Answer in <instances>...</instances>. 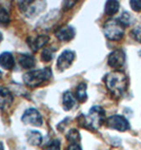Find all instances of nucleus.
Returning a JSON list of instances; mask_svg holds the SVG:
<instances>
[{
    "instance_id": "1",
    "label": "nucleus",
    "mask_w": 141,
    "mask_h": 150,
    "mask_svg": "<svg viewBox=\"0 0 141 150\" xmlns=\"http://www.w3.org/2000/svg\"><path fill=\"white\" fill-rule=\"evenodd\" d=\"M104 83L107 90L115 98H120L125 94L128 88V78L122 71H114L105 75Z\"/></svg>"
},
{
    "instance_id": "2",
    "label": "nucleus",
    "mask_w": 141,
    "mask_h": 150,
    "mask_svg": "<svg viewBox=\"0 0 141 150\" xmlns=\"http://www.w3.org/2000/svg\"><path fill=\"white\" fill-rule=\"evenodd\" d=\"M105 120V111L101 106H93L88 111V115L79 114L77 117L78 125L88 130H98Z\"/></svg>"
},
{
    "instance_id": "3",
    "label": "nucleus",
    "mask_w": 141,
    "mask_h": 150,
    "mask_svg": "<svg viewBox=\"0 0 141 150\" xmlns=\"http://www.w3.org/2000/svg\"><path fill=\"white\" fill-rule=\"evenodd\" d=\"M51 77L52 70L50 68H43V69L29 71L22 76V79L27 87L35 88V87L40 86L44 81H48Z\"/></svg>"
},
{
    "instance_id": "4",
    "label": "nucleus",
    "mask_w": 141,
    "mask_h": 150,
    "mask_svg": "<svg viewBox=\"0 0 141 150\" xmlns=\"http://www.w3.org/2000/svg\"><path fill=\"white\" fill-rule=\"evenodd\" d=\"M103 34L109 40L118 41L124 36V27L118 19H109L103 24Z\"/></svg>"
},
{
    "instance_id": "5",
    "label": "nucleus",
    "mask_w": 141,
    "mask_h": 150,
    "mask_svg": "<svg viewBox=\"0 0 141 150\" xmlns=\"http://www.w3.org/2000/svg\"><path fill=\"white\" fill-rule=\"evenodd\" d=\"M18 4L22 13L29 18L36 16L46 6L44 1H20L18 2Z\"/></svg>"
},
{
    "instance_id": "6",
    "label": "nucleus",
    "mask_w": 141,
    "mask_h": 150,
    "mask_svg": "<svg viewBox=\"0 0 141 150\" xmlns=\"http://www.w3.org/2000/svg\"><path fill=\"white\" fill-rule=\"evenodd\" d=\"M21 121L23 124L32 125L35 127H41L43 124L42 116H41L39 111L35 108H29L25 110L21 117Z\"/></svg>"
},
{
    "instance_id": "7",
    "label": "nucleus",
    "mask_w": 141,
    "mask_h": 150,
    "mask_svg": "<svg viewBox=\"0 0 141 150\" xmlns=\"http://www.w3.org/2000/svg\"><path fill=\"white\" fill-rule=\"evenodd\" d=\"M107 127L115 130H118V131H126L130 129V123L126 118L123 115H119V114H115V115H111L109 117L107 118Z\"/></svg>"
},
{
    "instance_id": "8",
    "label": "nucleus",
    "mask_w": 141,
    "mask_h": 150,
    "mask_svg": "<svg viewBox=\"0 0 141 150\" xmlns=\"http://www.w3.org/2000/svg\"><path fill=\"white\" fill-rule=\"evenodd\" d=\"M107 64L109 67L114 69H121L125 64V53L121 49L114 50L112 53H109L107 58Z\"/></svg>"
},
{
    "instance_id": "9",
    "label": "nucleus",
    "mask_w": 141,
    "mask_h": 150,
    "mask_svg": "<svg viewBox=\"0 0 141 150\" xmlns=\"http://www.w3.org/2000/svg\"><path fill=\"white\" fill-rule=\"evenodd\" d=\"M75 59V52L71 50H65L59 55L57 59V68L59 71H64L71 67Z\"/></svg>"
},
{
    "instance_id": "10",
    "label": "nucleus",
    "mask_w": 141,
    "mask_h": 150,
    "mask_svg": "<svg viewBox=\"0 0 141 150\" xmlns=\"http://www.w3.org/2000/svg\"><path fill=\"white\" fill-rule=\"evenodd\" d=\"M14 102V96L8 88L0 87V111H6L11 107Z\"/></svg>"
},
{
    "instance_id": "11",
    "label": "nucleus",
    "mask_w": 141,
    "mask_h": 150,
    "mask_svg": "<svg viewBox=\"0 0 141 150\" xmlns=\"http://www.w3.org/2000/svg\"><path fill=\"white\" fill-rule=\"evenodd\" d=\"M48 41H50V37L48 35H39L35 38H27V42L33 52H37L38 50L43 48Z\"/></svg>"
},
{
    "instance_id": "12",
    "label": "nucleus",
    "mask_w": 141,
    "mask_h": 150,
    "mask_svg": "<svg viewBox=\"0 0 141 150\" xmlns=\"http://www.w3.org/2000/svg\"><path fill=\"white\" fill-rule=\"evenodd\" d=\"M56 37L61 41H69L75 37V29L72 25H63L60 27L56 32H55Z\"/></svg>"
},
{
    "instance_id": "13",
    "label": "nucleus",
    "mask_w": 141,
    "mask_h": 150,
    "mask_svg": "<svg viewBox=\"0 0 141 150\" xmlns=\"http://www.w3.org/2000/svg\"><path fill=\"white\" fill-rule=\"evenodd\" d=\"M0 66L4 70H12L15 66V59L13 54L10 52H3L0 54Z\"/></svg>"
},
{
    "instance_id": "14",
    "label": "nucleus",
    "mask_w": 141,
    "mask_h": 150,
    "mask_svg": "<svg viewBox=\"0 0 141 150\" xmlns=\"http://www.w3.org/2000/svg\"><path fill=\"white\" fill-rule=\"evenodd\" d=\"M35 64H36V59L32 55H29V54H20L19 55V64L23 69H32L35 67Z\"/></svg>"
},
{
    "instance_id": "15",
    "label": "nucleus",
    "mask_w": 141,
    "mask_h": 150,
    "mask_svg": "<svg viewBox=\"0 0 141 150\" xmlns=\"http://www.w3.org/2000/svg\"><path fill=\"white\" fill-rule=\"evenodd\" d=\"M62 105H63V109L65 111H69L74 108V106L76 105V98L73 95V93L71 91H65L63 93L62 96Z\"/></svg>"
},
{
    "instance_id": "16",
    "label": "nucleus",
    "mask_w": 141,
    "mask_h": 150,
    "mask_svg": "<svg viewBox=\"0 0 141 150\" xmlns=\"http://www.w3.org/2000/svg\"><path fill=\"white\" fill-rule=\"evenodd\" d=\"M27 143L32 146H39L42 143V135L37 130H29L27 133Z\"/></svg>"
},
{
    "instance_id": "17",
    "label": "nucleus",
    "mask_w": 141,
    "mask_h": 150,
    "mask_svg": "<svg viewBox=\"0 0 141 150\" xmlns=\"http://www.w3.org/2000/svg\"><path fill=\"white\" fill-rule=\"evenodd\" d=\"M86 83H80L79 85L76 88V91H75V96L76 98L79 100L80 103H83L88 98V93H86Z\"/></svg>"
},
{
    "instance_id": "18",
    "label": "nucleus",
    "mask_w": 141,
    "mask_h": 150,
    "mask_svg": "<svg viewBox=\"0 0 141 150\" xmlns=\"http://www.w3.org/2000/svg\"><path fill=\"white\" fill-rule=\"evenodd\" d=\"M10 22H11L10 12L6 6L0 4V25L1 27H8Z\"/></svg>"
},
{
    "instance_id": "19",
    "label": "nucleus",
    "mask_w": 141,
    "mask_h": 150,
    "mask_svg": "<svg viewBox=\"0 0 141 150\" xmlns=\"http://www.w3.org/2000/svg\"><path fill=\"white\" fill-rule=\"evenodd\" d=\"M119 2L118 1H115V0H109L105 2V8H104V11L105 14L109 15V16H113L115 14L119 11Z\"/></svg>"
},
{
    "instance_id": "20",
    "label": "nucleus",
    "mask_w": 141,
    "mask_h": 150,
    "mask_svg": "<svg viewBox=\"0 0 141 150\" xmlns=\"http://www.w3.org/2000/svg\"><path fill=\"white\" fill-rule=\"evenodd\" d=\"M67 139L69 142H71V144H79L81 135L77 129H71L67 133Z\"/></svg>"
},
{
    "instance_id": "21",
    "label": "nucleus",
    "mask_w": 141,
    "mask_h": 150,
    "mask_svg": "<svg viewBox=\"0 0 141 150\" xmlns=\"http://www.w3.org/2000/svg\"><path fill=\"white\" fill-rule=\"evenodd\" d=\"M56 51V49L53 48H44L41 52V60L44 62H51L54 57V52Z\"/></svg>"
},
{
    "instance_id": "22",
    "label": "nucleus",
    "mask_w": 141,
    "mask_h": 150,
    "mask_svg": "<svg viewBox=\"0 0 141 150\" xmlns=\"http://www.w3.org/2000/svg\"><path fill=\"white\" fill-rule=\"evenodd\" d=\"M118 20H119V21L121 22V24L125 28V27H128V25H130V24L133 23L134 18L132 17V15H130L128 12H123L122 15L118 18Z\"/></svg>"
},
{
    "instance_id": "23",
    "label": "nucleus",
    "mask_w": 141,
    "mask_h": 150,
    "mask_svg": "<svg viewBox=\"0 0 141 150\" xmlns=\"http://www.w3.org/2000/svg\"><path fill=\"white\" fill-rule=\"evenodd\" d=\"M130 36L133 37V39H135L137 42L141 43V27H135L132 31H130Z\"/></svg>"
},
{
    "instance_id": "24",
    "label": "nucleus",
    "mask_w": 141,
    "mask_h": 150,
    "mask_svg": "<svg viewBox=\"0 0 141 150\" xmlns=\"http://www.w3.org/2000/svg\"><path fill=\"white\" fill-rule=\"evenodd\" d=\"M46 150H61V143L57 139H52L51 142L48 143Z\"/></svg>"
},
{
    "instance_id": "25",
    "label": "nucleus",
    "mask_w": 141,
    "mask_h": 150,
    "mask_svg": "<svg viewBox=\"0 0 141 150\" xmlns=\"http://www.w3.org/2000/svg\"><path fill=\"white\" fill-rule=\"evenodd\" d=\"M130 6L135 12H141V0H130Z\"/></svg>"
},
{
    "instance_id": "26",
    "label": "nucleus",
    "mask_w": 141,
    "mask_h": 150,
    "mask_svg": "<svg viewBox=\"0 0 141 150\" xmlns=\"http://www.w3.org/2000/svg\"><path fill=\"white\" fill-rule=\"evenodd\" d=\"M76 3H77V1H63L62 2V8L64 11H69V8H72Z\"/></svg>"
},
{
    "instance_id": "27",
    "label": "nucleus",
    "mask_w": 141,
    "mask_h": 150,
    "mask_svg": "<svg viewBox=\"0 0 141 150\" xmlns=\"http://www.w3.org/2000/svg\"><path fill=\"white\" fill-rule=\"evenodd\" d=\"M67 150H82V148L79 144H71Z\"/></svg>"
},
{
    "instance_id": "28",
    "label": "nucleus",
    "mask_w": 141,
    "mask_h": 150,
    "mask_svg": "<svg viewBox=\"0 0 141 150\" xmlns=\"http://www.w3.org/2000/svg\"><path fill=\"white\" fill-rule=\"evenodd\" d=\"M4 149V147H3V143L0 142V150H3Z\"/></svg>"
},
{
    "instance_id": "29",
    "label": "nucleus",
    "mask_w": 141,
    "mask_h": 150,
    "mask_svg": "<svg viewBox=\"0 0 141 150\" xmlns=\"http://www.w3.org/2000/svg\"><path fill=\"white\" fill-rule=\"evenodd\" d=\"M3 39V36H2V34H1V33H0V41L2 40Z\"/></svg>"
},
{
    "instance_id": "30",
    "label": "nucleus",
    "mask_w": 141,
    "mask_h": 150,
    "mask_svg": "<svg viewBox=\"0 0 141 150\" xmlns=\"http://www.w3.org/2000/svg\"><path fill=\"white\" fill-rule=\"evenodd\" d=\"M1 77H2V72L0 71V79H1Z\"/></svg>"
}]
</instances>
